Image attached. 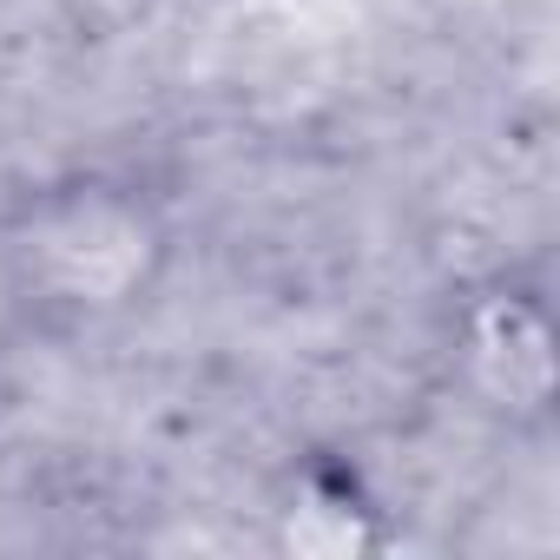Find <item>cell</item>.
Returning <instances> with one entry per match:
<instances>
[{"mask_svg":"<svg viewBox=\"0 0 560 560\" xmlns=\"http://www.w3.org/2000/svg\"><path fill=\"white\" fill-rule=\"evenodd\" d=\"M357 521H370V508H343V494H298V508H284V540L298 553H363L383 534Z\"/></svg>","mask_w":560,"mask_h":560,"instance_id":"3957f363","label":"cell"},{"mask_svg":"<svg viewBox=\"0 0 560 560\" xmlns=\"http://www.w3.org/2000/svg\"><path fill=\"white\" fill-rule=\"evenodd\" d=\"M455 363L462 383L481 396V409L540 429L553 416V311L540 291L494 284L462 304L455 324Z\"/></svg>","mask_w":560,"mask_h":560,"instance_id":"7a4b0ae2","label":"cell"},{"mask_svg":"<svg viewBox=\"0 0 560 560\" xmlns=\"http://www.w3.org/2000/svg\"><path fill=\"white\" fill-rule=\"evenodd\" d=\"M178 257L165 205L113 172H60L0 205V284L40 324H119Z\"/></svg>","mask_w":560,"mask_h":560,"instance_id":"6da1fadb","label":"cell"}]
</instances>
